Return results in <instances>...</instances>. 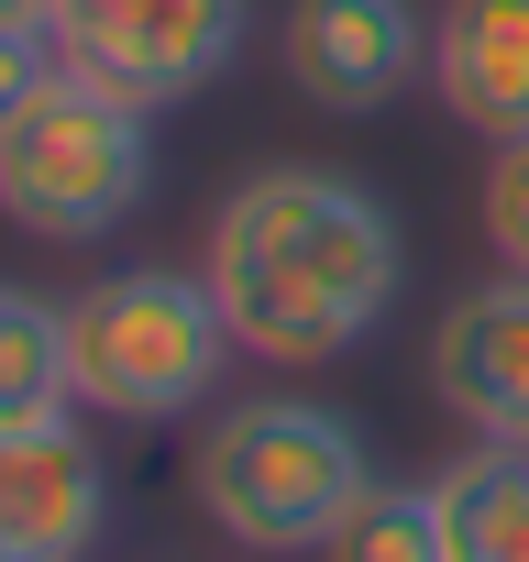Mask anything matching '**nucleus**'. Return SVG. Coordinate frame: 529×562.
Segmentation results:
<instances>
[{"label": "nucleus", "mask_w": 529, "mask_h": 562, "mask_svg": "<svg viewBox=\"0 0 529 562\" xmlns=\"http://www.w3.org/2000/svg\"><path fill=\"white\" fill-rule=\"evenodd\" d=\"M210 299L254 364H331L386 331L397 310V210L342 166H264L210 210Z\"/></svg>", "instance_id": "f257e3e1"}, {"label": "nucleus", "mask_w": 529, "mask_h": 562, "mask_svg": "<svg viewBox=\"0 0 529 562\" xmlns=\"http://www.w3.org/2000/svg\"><path fill=\"white\" fill-rule=\"evenodd\" d=\"M199 474V518L243 551H320L342 529V507L375 485L353 419H331L320 397H243L199 430L188 452Z\"/></svg>", "instance_id": "f03ea898"}, {"label": "nucleus", "mask_w": 529, "mask_h": 562, "mask_svg": "<svg viewBox=\"0 0 529 562\" xmlns=\"http://www.w3.org/2000/svg\"><path fill=\"white\" fill-rule=\"evenodd\" d=\"M232 321L210 299L199 265H122L100 288L67 299V364H78V408L100 419H188L221 397V364H232Z\"/></svg>", "instance_id": "7ed1b4c3"}, {"label": "nucleus", "mask_w": 529, "mask_h": 562, "mask_svg": "<svg viewBox=\"0 0 529 562\" xmlns=\"http://www.w3.org/2000/svg\"><path fill=\"white\" fill-rule=\"evenodd\" d=\"M155 199V111L111 100L100 78H45L0 122V210L34 243H100Z\"/></svg>", "instance_id": "20e7f679"}, {"label": "nucleus", "mask_w": 529, "mask_h": 562, "mask_svg": "<svg viewBox=\"0 0 529 562\" xmlns=\"http://www.w3.org/2000/svg\"><path fill=\"white\" fill-rule=\"evenodd\" d=\"M243 23H254V0H67L45 34L67 78H100L111 100L166 111V100H199L243 56Z\"/></svg>", "instance_id": "39448f33"}, {"label": "nucleus", "mask_w": 529, "mask_h": 562, "mask_svg": "<svg viewBox=\"0 0 529 562\" xmlns=\"http://www.w3.org/2000/svg\"><path fill=\"white\" fill-rule=\"evenodd\" d=\"M430 67L419 0H288V89L309 111H386Z\"/></svg>", "instance_id": "423d86ee"}, {"label": "nucleus", "mask_w": 529, "mask_h": 562, "mask_svg": "<svg viewBox=\"0 0 529 562\" xmlns=\"http://www.w3.org/2000/svg\"><path fill=\"white\" fill-rule=\"evenodd\" d=\"M111 529V463L78 419L0 430V562H89Z\"/></svg>", "instance_id": "0eeeda50"}, {"label": "nucleus", "mask_w": 529, "mask_h": 562, "mask_svg": "<svg viewBox=\"0 0 529 562\" xmlns=\"http://www.w3.org/2000/svg\"><path fill=\"white\" fill-rule=\"evenodd\" d=\"M430 397L474 430L529 452V276H485L463 288L430 331Z\"/></svg>", "instance_id": "6e6552de"}, {"label": "nucleus", "mask_w": 529, "mask_h": 562, "mask_svg": "<svg viewBox=\"0 0 529 562\" xmlns=\"http://www.w3.org/2000/svg\"><path fill=\"white\" fill-rule=\"evenodd\" d=\"M430 89L485 144L529 133V0H441L430 12Z\"/></svg>", "instance_id": "1a4fd4ad"}, {"label": "nucleus", "mask_w": 529, "mask_h": 562, "mask_svg": "<svg viewBox=\"0 0 529 562\" xmlns=\"http://www.w3.org/2000/svg\"><path fill=\"white\" fill-rule=\"evenodd\" d=\"M430 496H441V540H452V562H529V452L474 441L463 463L430 474Z\"/></svg>", "instance_id": "9d476101"}, {"label": "nucleus", "mask_w": 529, "mask_h": 562, "mask_svg": "<svg viewBox=\"0 0 529 562\" xmlns=\"http://www.w3.org/2000/svg\"><path fill=\"white\" fill-rule=\"evenodd\" d=\"M78 408V364H67V310L0 288V430H34Z\"/></svg>", "instance_id": "9b49d317"}, {"label": "nucleus", "mask_w": 529, "mask_h": 562, "mask_svg": "<svg viewBox=\"0 0 529 562\" xmlns=\"http://www.w3.org/2000/svg\"><path fill=\"white\" fill-rule=\"evenodd\" d=\"M320 562H452V540H441V496L375 474V485L342 507V529L320 540Z\"/></svg>", "instance_id": "f8f14e48"}, {"label": "nucleus", "mask_w": 529, "mask_h": 562, "mask_svg": "<svg viewBox=\"0 0 529 562\" xmlns=\"http://www.w3.org/2000/svg\"><path fill=\"white\" fill-rule=\"evenodd\" d=\"M485 243H496L507 276H529V133H507L496 166H485Z\"/></svg>", "instance_id": "ddd939ff"}, {"label": "nucleus", "mask_w": 529, "mask_h": 562, "mask_svg": "<svg viewBox=\"0 0 529 562\" xmlns=\"http://www.w3.org/2000/svg\"><path fill=\"white\" fill-rule=\"evenodd\" d=\"M67 56H56V34H34V23H0V122H12L45 78H56Z\"/></svg>", "instance_id": "4468645a"}, {"label": "nucleus", "mask_w": 529, "mask_h": 562, "mask_svg": "<svg viewBox=\"0 0 529 562\" xmlns=\"http://www.w3.org/2000/svg\"><path fill=\"white\" fill-rule=\"evenodd\" d=\"M56 12H67V0H0V23H34V34H45Z\"/></svg>", "instance_id": "2eb2a0df"}]
</instances>
